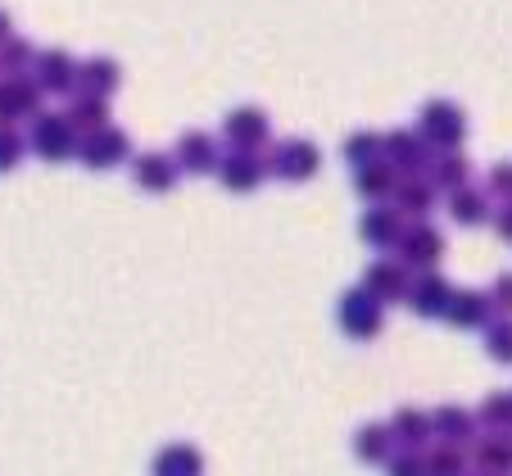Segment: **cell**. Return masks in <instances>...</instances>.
Here are the masks:
<instances>
[{"label": "cell", "mask_w": 512, "mask_h": 476, "mask_svg": "<svg viewBox=\"0 0 512 476\" xmlns=\"http://www.w3.org/2000/svg\"><path fill=\"white\" fill-rule=\"evenodd\" d=\"M417 136L431 155H449V150H463L467 141V114L454 100H426L422 114H417Z\"/></svg>", "instance_id": "cell-1"}, {"label": "cell", "mask_w": 512, "mask_h": 476, "mask_svg": "<svg viewBox=\"0 0 512 476\" xmlns=\"http://www.w3.org/2000/svg\"><path fill=\"white\" fill-rule=\"evenodd\" d=\"M336 322L349 340H377L386 327V304H377L363 286H349L336 300Z\"/></svg>", "instance_id": "cell-2"}, {"label": "cell", "mask_w": 512, "mask_h": 476, "mask_svg": "<svg viewBox=\"0 0 512 476\" xmlns=\"http://www.w3.org/2000/svg\"><path fill=\"white\" fill-rule=\"evenodd\" d=\"M263 164H268V173L281 177V182H313L322 168V150L313 146L309 136H290V141H277V146L263 155Z\"/></svg>", "instance_id": "cell-3"}, {"label": "cell", "mask_w": 512, "mask_h": 476, "mask_svg": "<svg viewBox=\"0 0 512 476\" xmlns=\"http://www.w3.org/2000/svg\"><path fill=\"white\" fill-rule=\"evenodd\" d=\"M28 150H32L37 159H46V164H64V159H78V132L68 127L64 114H50V109H41V114L32 118Z\"/></svg>", "instance_id": "cell-4"}, {"label": "cell", "mask_w": 512, "mask_h": 476, "mask_svg": "<svg viewBox=\"0 0 512 476\" xmlns=\"http://www.w3.org/2000/svg\"><path fill=\"white\" fill-rule=\"evenodd\" d=\"M399 263H404L408 272H417V277H426V272L440 268V259H445V236L435 232L431 223H404V236H399Z\"/></svg>", "instance_id": "cell-5"}, {"label": "cell", "mask_w": 512, "mask_h": 476, "mask_svg": "<svg viewBox=\"0 0 512 476\" xmlns=\"http://www.w3.org/2000/svg\"><path fill=\"white\" fill-rule=\"evenodd\" d=\"M223 136H227V146L232 150L259 155V150L272 141V123H268V114H263L259 105H241V109H232V114L223 118Z\"/></svg>", "instance_id": "cell-6"}, {"label": "cell", "mask_w": 512, "mask_h": 476, "mask_svg": "<svg viewBox=\"0 0 512 476\" xmlns=\"http://www.w3.org/2000/svg\"><path fill=\"white\" fill-rule=\"evenodd\" d=\"M32 82L41 96H73L78 91V59L68 50H41L32 59Z\"/></svg>", "instance_id": "cell-7"}, {"label": "cell", "mask_w": 512, "mask_h": 476, "mask_svg": "<svg viewBox=\"0 0 512 476\" xmlns=\"http://www.w3.org/2000/svg\"><path fill=\"white\" fill-rule=\"evenodd\" d=\"M78 159L91 168V173H105V168H118L123 159H132V136H127L123 127L109 123L105 132L82 136V141H78Z\"/></svg>", "instance_id": "cell-8"}, {"label": "cell", "mask_w": 512, "mask_h": 476, "mask_svg": "<svg viewBox=\"0 0 512 476\" xmlns=\"http://www.w3.org/2000/svg\"><path fill=\"white\" fill-rule=\"evenodd\" d=\"M390 440H395V454H422V449H431V413L426 408H395V418L386 422Z\"/></svg>", "instance_id": "cell-9"}, {"label": "cell", "mask_w": 512, "mask_h": 476, "mask_svg": "<svg viewBox=\"0 0 512 476\" xmlns=\"http://www.w3.org/2000/svg\"><path fill=\"white\" fill-rule=\"evenodd\" d=\"M381 159H386L399 177H422L426 164H431V150L422 146L417 132H386L381 136Z\"/></svg>", "instance_id": "cell-10"}, {"label": "cell", "mask_w": 512, "mask_h": 476, "mask_svg": "<svg viewBox=\"0 0 512 476\" xmlns=\"http://www.w3.org/2000/svg\"><path fill=\"white\" fill-rule=\"evenodd\" d=\"M358 286H363L377 304H399V300H408L413 277H408V268L399 259H377V263H368V272H363Z\"/></svg>", "instance_id": "cell-11"}, {"label": "cell", "mask_w": 512, "mask_h": 476, "mask_svg": "<svg viewBox=\"0 0 512 476\" xmlns=\"http://www.w3.org/2000/svg\"><path fill=\"white\" fill-rule=\"evenodd\" d=\"M37 114H41V91L32 82V73L0 78V127H14L19 118H37Z\"/></svg>", "instance_id": "cell-12"}, {"label": "cell", "mask_w": 512, "mask_h": 476, "mask_svg": "<svg viewBox=\"0 0 512 476\" xmlns=\"http://www.w3.org/2000/svg\"><path fill=\"white\" fill-rule=\"evenodd\" d=\"M218 141L209 132H182L177 136V150H173V164L177 173H191V177H204V173H218Z\"/></svg>", "instance_id": "cell-13"}, {"label": "cell", "mask_w": 512, "mask_h": 476, "mask_svg": "<svg viewBox=\"0 0 512 476\" xmlns=\"http://www.w3.org/2000/svg\"><path fill=\"white\" fill-rule=\"evenodd\" d=\"M263 177H268V164H263V155H245V150H232V155L218 159V182H223L227 191H236V195L259 191Z\"/></svg>", "instance_id": "cell-14"}, {"label": "cell", "mask_w": 512, "mask_h": 476, "mask_svg": "<svg viewBox=\"0 0 512 476\" xmlns=\"http://www.w3.org/2000/svg\"><path fill=\"white\" fill-rule=\"evenodd\" d=\"M358 236L372 250H395L399 236H404V218H399L395 204H372L368 214L358 218Z\"/></svg>", "instance_id": "cell-15"}, {"label": "cell", "mask_w": 512, "mask_h": 476, "mask_svg": "<svg viewBox=\"0 0 512 476\" xmlns=\"http://www.w3.org/2000/svg\"><path fill=\"white\" fill-rule=\"evenodd\" d=\"M431 436L440 440V445H458L467 449L476 440V418H472V408L463 404H440L431 413Z\"/></svg>", "instance_id": "cell-16"}, {"label": "cell", "mask_w": 512, "mask_h": 476, "mask_svg": "<svg viewBox=\"0 0 512 476\" xmlns=\"http://www.w3.org/2000/svg\"><path fill=\"white\" fill-rule=\"evenodd\" d=\"M118 82H123V68H118V59L91 55V59H82V64H78V96L109 100L118 91Z\"/></svg>", "instance_id": "cell-17"}, {"label": "cell", "mask_w": 512, "mask_h": 476, "mask_svg": "<svg viewBox=\"0 0 512 476\" xmlns=\"http://www.w3.org/2000/svg\"><path fill=\"white\" fill-rule=\"evenodd\" d=\"M494 318L490 300H485V291H454L449 295V309H445V322L454 331H485Z\"/></svg>", "instance_id": "cell-18"}, {"label": "cell", "mask_w": 512, "mask_h": 476, "mask_svg": "<svg viewBox=\"0 0 512 476\" xmlns=\"http://www.w3.org/2000/svg\"><path fill=\"white\" fill-rule=\"evenodd\" d=\"M467 458L476 463L481 476H512V436H503V431H485V436L472 440V454Z\"/></svg>", "instance_id": "cell-19"}, {"label": "cell", "mask_w": 512, "mask_h": 476, "mask_svg": "<svg viewBox=\"0 0 512 476\" xmlns=\"http://www.w3.org/2000/svg\"><path fill=\"white\" fill-rule=\"evenodd\" d=\"M449 295H454V286H449L440 272H426V277H417V282L408 286V309H413L417 318H445Z\"/></svg>", "instance_id": "cell-20"}, {"label": "cell", "mask_w": 512, "mask_h": 476, "mask_svg": "<svg viewBox=\"0 0 512 476\" xmlns=\"http://www.w3.org/2000/svg\"><path fill=\"white\" fill-rule=\"evenodd\" d=\"M132 177L141 191L164 195V191H173V182H177V164H173V155H164V150H145V155L132 159Z\"/></svg>", "instance_id": "cell-21"}, {"label": "cell", "mask_w": 512, "mask_h": 476, "mask_svg": "<svg viewBox=\"0 0 512 476\" xmlns=\"http://www.w3.org/2000/svg\"><path fill=\"white\" fill-rule=\"evenodd\" d=\"M426 182L435 186V191H463V186H472V164H467L463 150H449V155H431V164H426Z\"/></svg>", "instance_id": "cell-22"}, {"label": "cell", "mask_w": 512, "mask_h": 476, "mask_svg": "<svg viewBox=\"0 0 512 476\" xmlns=\"http://www.w3.org/2000/svg\"><path fill=\"white\" fill-rule=\"evenodd\" d=\"M354 191L358 200H372V204H390L399 191V173L381 159V164H368V168H358L354 173Z\"/></svg>", "instance_id": "cell-23"}, {"label": "cell", "mask_w": 512, "mask_h": 476, "mask_svg": "<svg viewBox=\"0 0 512 476\" xmlns=\"http://www.w3.org/2000/svg\"><path fill=\"white\" fill-rule=\"evenodd\" d=\"M390 204L399 209V218L422 223V218L431 214V204H435V186L426 182V177H399V191H395V200Z\"/></svg>", "instance_id": "cell-24"}, {"label": "cell", "mask_w": 512, "mask_h": 476, "mask_svg": "<svg viewBox=\"0 0 512 476\" xmlns=\"http://www.w3.org/2000/svg\"><path fill=\"white\" fill-rule=\"evenodd\" d=\"M150 476H204V454L195 445H164L150 463Z\"/></svg>", "instance_id": "cell-25"}, {"label": "cell", "mask_w": 512, "mask_h": 476, "mask_svg": "<svg viewBox=\"0 0 512 476\" xmlns=\"http://www.w3.org/2000/svg\"><path fill=\"white\" fill-rule=\"evenodd\" d=\"M68 127L78 132V141L82 136H96V132H105L109 127V100H96V96H73V105H68Z\"/></svg>", "instance_id": "cell-26"}, {"label": "cell", "mask_w": 512, "mask_h": 476, "mask_svg": "<svg viewBox=\"0 0 512 476\" xmlns=\"http://www.w3.org/2000/svg\"><path fill=\"white\" fill-rule=\"evenodd\" d=\"M354 458L358 463H372V467H381V463L395 458V440H390L386 422H368V427L354 431Z\"/></svg>", "instance_id": "cell-27"}, {"label": "cell", "mask_w": 512, "mask_h": 476, "mask_svg": "<svg viewBox=\"0 0 512 476\" xmlns=\"http://www.w3.org/2000/svg\"><path fill=\"white\" fill-rule=\"evenodd\" d=\"M449 218L458 227H481L490 223V195L476 191V186H463V191L449 195Z\"/></svg>", "instance_id": "cell-28"}, {"label": "cell", "mask_w": 512, "mask_h": 476, "mask_svg": "<svg viewBox=\"0 0 512 476\" xmlns=\"http://www.w3.org/2000/svg\"><path fill=\"white\" fill-rule=\"evenodd\" d=\"M467 449H458V445H431V449H422V467H426V476H463L467 472Z\"/></svg>", "instance_id": "cell-29"}, {"label": "cell", "mask_w": 512, "mask_h": 476, "mask_svg": "<svg viewBox=\"0 0 512 476\" xmlns=\"http://www.w3.org/2000/svg\"><path fill=\"white\" fill-rule=\"evenodd\" d=\"M340 155H345V164L354 168V173L368 164H381V132H349Z\"/></svg>", "instance_id": "cell-30"}, {"label": "cell", "mask_w": 512, "mask_h": 476, "mask_svg": "<svg viewBox=\"0 0 512 476\" xmlns=\"http://www.w3.org/2000/svg\"><path fill=\"white\" fill-rule=\"evenodd\" d=\"M476 422L508 436V431H512V395H508V390H490V395L481 399V408H476Z\"/></svg>", "instance_id": "cell-31"}, {"label": "cell", "mask_w": 512, "mask_h": 476, "mask_svg": "<svg viewBox=\"0 0 512 476\" xmlns=\"http://www.w3.org/2000/svg\"><path fill=\"white\" fill-rule=\"evenodd\" d=\"M32 59H37L32 41L10 37L5 46H0V73H5V78H19V73H28V68H32Z\"/></svg>", "instance_id": "cell-32"}, {"label": "cell", "mask_w": 512, "mask_h": 476, "mask_svg": "<svg viewBox=\"0 0 512 476\" xmlns=\"http://www.w3.org/2000/svg\"><path fill=\"white\" fill-rule=\"evenodd\" d=\"M485 354L503 368H512V318H499L485 327Z\"/></svg>", "instance_id": "cell-33"}, {"label": "cell", "mask_w": 512, "mask_h": 476, "mask_svg": "<svg viewBox=\"0 0 512 476\" xmlns=\"http://www.w3.org/2000/svg\"><path fill=\"white\" fill-rule=\"evenodd\" d=\"M23 150H28V141L14 127H0V173H14L23 164Z\"/></svg>", "instance_id": "cell-34"}, {"label": "cell", "mask_w": 512, "mask_h": 476, "mask_svg": "<svg viewBox=\"0 0 512 476\" xmlns=\"http://www.w3.org/2000/svg\"><path fill=\"white\" fill-rule=\"evenodd\" d=\"M485 300H490V309L499 313V318H512V272H499V277H494Z\"/></svg>", "instance_id": "cell-35"}, {"label": "cell", "mask_w": 512, "mask_h": 476, "mask_svg": "<svg viewBox=\"0 0 512 476\" xmlns=\"http://www.w3.org/2000/svg\"><path fill=\"white\" fill-rule=\"evenodd\" d=\"M485 191H494L503 204H512V164H494L485 177Z\"/></svg>", "instance_id": "cell-36"}, {"label": "cell", "mask_w": 512, "mask_h": 476, "mask_svg": "<svg viewBox=\"0 0 512 476\" xmlns=\"http://www.w3.org/2000/svg\"><path fill=\"white\" fill-rule=\"evenodd\" d=\"M386 472L390 476H426V467H422V454H395L386 463Z\"/></svg>", "instance_id": "cell-37"}, {"label": "cell", "mask_w": 512, "mask_h": 476, "mask_svg": "<svg viewBox=\"0 0 512 476\" xmlns=\"http://www.w3.org/2000/svg\"><path fill=\"white\" fill-rule=\"evenodd\" d=\"M494 232H499V241H512V204H503L494 214Z\"/></svg>", "instance_id": "cell-38"}, {"label": "cell", "mask_w": 512, "mask_h": 476, "mask_svg": "<svg viewBox=\"0 0 512 476\" xmlns=\"http://www.w3.org/2000/svg\"><path fill=\"white\" fill-rule=\"evenodd\" d=\"M10 37H14V28H10V14L0 10V46H5V41H10Z\"/></svg>", "instance_id": "cell-39"}, {"label": "cell", "mask_w": 512, "mask_h": 476, "mask_svg": "<svg viewBox=\"0 0 512 476\" xmlns=\"http://www.w3.org/2000/svg\"><path fill=\"white\" fill-rule=\"evenodd\" d=\"M476 476H481V472H476Z\"/></svg>", "instance_id": "cell-40"}]
</instances>
